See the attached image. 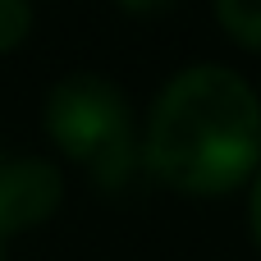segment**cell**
Wrapping results in <instances>:
<instances>
[{"mask_svg":"<svg viewBox=\"0 0 261 261\" xmlns=\"http://www.w3.org/2000/svg\"><path fill=\"white\" fill-rule=\"evenodd\" d=\"M220 28L243 50H261V0H211Z\"/></svg>","mask_w":261,"mask_h":261,"instance_id":"277c9868","label":"cell"},{"mask_svg":"<svg viewBox=\"0 0 261 261\" xmlns=\"http://www.w3.org/2000/svg\"><path fill=\"white\" fill-rule=\"evenodd\" d=\"M142 165L174 193L220 197L261 170V96L225 64L179 69L151 101Z\"/></svg>","mask_w":261,"mask_h":261,"instance_id":"6da1fadb","label":"cell"},{"mask_svg":"<svg viewBox=\"0 0 261 261\" xmlns=\"http://www.w3.org/2000/svg\"><path fill=\"white\" fill-rule=\"evenodd\" d=\"M64 202V174L46 156H0V239L46 225Z\"/></svg>","mask_w":261,"mask_h":261,"instance_id":"3957f363","label":"cell"},{"mask_svg":"<svg viewBox=\"0 0 261 261\" xmlns=\"http://www.w3.org/2000/svg\"><path fill=\"white\" fill-rule=\"evenodd\" d=\"M115 5H119V9H128V14H147V18H151V14H165V9H174L179 0H115Z\"/></svg>","mask_w":261,"mask_h":261,"instance_id":"52a82bcc","label":"cell"},{"mask_svg":"<svg viewBox=\"0 0 261 261\" xmlns=\"http://www.w3.org/2000/svg\"><path fill=\"white\" fill-rule=\"evenodd\" d=\"M41 124L50 142L92 174L96 188L119 193L133 184L142 165V138L124 87L106 73H64L46 92Z\"/></svg>","mask_w":261,"mask_h":261,"instance_id":"7a4b0ae2","label":"cell"},{"mask_svg":"<svg viewBox=\"0 0 261 261\" xmlns=\"http://www.w3.org/2000/svg\"><path fill=\"white\" fill-rule=\"evenodd\" d=\"M0 261H5V239H0Z\"/></svg>","mask_w":261,"mask_h":261,"instance_id":"ba28073f","label":"cell"},{"mask_svg":"<svg viewBox=\"0 0 261 261\" xmlns=\"http://www.w3.org/2000/svg\"><path fill=\"white\" fill-rule=\"evenodd\" d=\"M248 234L261 248V170H257V179H252V188H248Z\"/></svg>","mask_w":261,"mask_h":261,"instance_id":"8992f818","label":"cell"},{"mask_svg":"<svg viewBox=\"0 0 261 261\" xmlns=\"http://www.w3.org/2000/svg\"><path fill=\"white\" fill-rule=\"evenodd\" d=\"M32 32V0H0V50H14Z\"/></svg>","mask_w":261,"mask_h":261,"instance_id":"5b68a950","label":"cell"}]
</instances>
